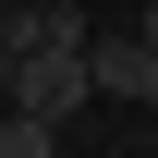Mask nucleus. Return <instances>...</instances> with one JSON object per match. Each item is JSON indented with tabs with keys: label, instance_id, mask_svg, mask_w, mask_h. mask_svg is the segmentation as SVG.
<instances>
[{
	"label": "nucleus",
	"instance_id": "nucleus-4",
	"mask_svg": "<svg viewBox=\"0 0 158 158\" xmlns=\"http://www.w3.org/2000/svg\"><path fill=\"white\" fill-rule=\"evenodd\" d=\"M98 12H134V0H98Z\"/></svg>",
	"mask_w": 158,
	"mask_h": 158
},
{
	"label": "nucleus",
	"instance_id": "nucleus-2",
	"mask_svg": "<svg viewBox=\"0 0 158 158\" xmlns=\"http://www.w3.org/2000/svg\"><path fill=\"white\" fill-rule=\"evenodd\" d=\"M122 98H146V110H158V49H146V37H134V73H122Z\"/></svg>",
	"mask_w": 158,
	"mask_h": 158
},
{
	"label": "nucleus",
	"instance_id": "nucleus-3",
	"mask_svg": "<svg viewBox=\"0 0 158 158\" xmlns=\"http://www.w3.org/2000/svg\"><path fill=\"white\" fill-rule=\"evenodd\" d=\"M122 24H134V37H146V49H158V0H134V12H122Z\"/></svg>",
	"mask_w": 158,
	"mask_h": 158
},
{
	"label": "nucleus",
	"instance_id": "nucleus-1",
	"mask_svg": "<svg viewBox=\"0 0 158 158\" xmlns=\"http://www.w3.org/2000/svg\"><path fill=\"white\" fill-rule=\"evenodd\" d=\"M0 158H61V122H24V110H0Z\"/></svg>",
	"mask_w": 158,
	"mask_h": 158
}]
</instances>
